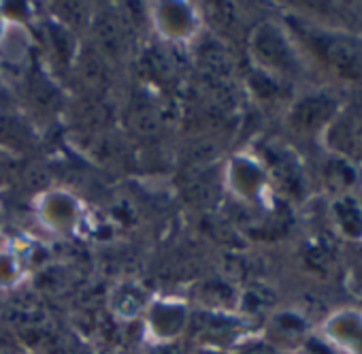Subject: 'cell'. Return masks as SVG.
Here are the masks:
<instances>
[{
  "label": "cell",
  "instance_id": "obj_1",
  "mask_svg": "<svg viewBox=\"0 0 362 354\" xmlns=\"http://www.w3.org/2000/svg\"><path fill=\"white\" fill-rule=\"evenodd\" d=\"M334 111V103L330 98H309L305 101L300 107H298V126H305V128H315V126H322L330 113Z\"/></svg>",
  "mask_w": 362,
  "mask_h": 354
}]
</instances>
